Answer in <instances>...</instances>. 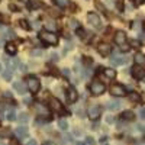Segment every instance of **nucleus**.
<instances>
[{"label":"nucleus","mask_w":145,"mask_h":145,"mask_svg":"<svg viewBox=\"0 0 145 145\" xmlns=\"http://www.w3.org/2000/svg\"><path fill=\"white\" fill-rule=\"evenodd\" d=\"M41 39L45 42V44H48V45H57L58 44V35L55 33V32H51V31H44V32H41Z\"/></svg>","instance_id":"obj_1"},{"label":"nucleus","mask_w":145,"mask_h":145,"mask_svg":"<svg viewBox=\"0 0 145 145\" xmlns=\"http://www.w3.org/2000/svg\"><path fill=\"white\" fill-rule=\"evenodd\" d=\"M26 86H28V89L32 93H36V91H39V89H41V81H39V78H36L35 76H29L26 78Z\"/></svg>","instance_id":"obj_2"},{"label":"nucleus","mask_w":145,"mask_h":145,"mask_svg":"<svg viewBox=\"0 0 145 145\" xmlns=\"http://www.w3.org/2000/svg\"><path fill=\"white\" fill-rule=\"evenodd\" d=\"M105 90H106V86H105L103 83H100V81H93V83L90 84V91H91V94H94V96L103 94Z\"/></svg>","instance_id":"obj_3"},{"label":"nucleus","mask_w":145,"mask_h":145,"mask_svg":"<svg viewBox=\"0 0 145 145\" xmlns=\"http://www.w3.org/2000/svg\"><path fill=\"white\" fill-rule=\"evenodd\" d=\"M87 20H89L90 25L94 26V28H100L102 26V20H100L99 15L94 13V12H89L87 13Z\"/></svg>","instance_id":"obj_4"},{"label":"nucleus","mask_w":145,"mask_h":145,"mask_svg":"<svg viewBox=\"0 0 145 145\" xmlns=\"http://www.w3.org/2000/svg\"><path fill=\"white\" fill-rule=\"evenodd\" d=\"M110 94L116 96V97H122V96L126 94V89L122 86V84H113L110 87Z\"/></svg>","instance_id":"obj_5"},{"label":"nucleus","mask_w":145,"mask_h":145,"mask_svg":"<svg viewBox=\"0 0 145 145\" xmlns=\"http://www.w3.org/2000/svg\"><path fill=\"white\" fill-rule=\"evenodd\" d=\"M100 113H102V107L99 105H93V106L89 107V116H90V119H93V120L97 119L100 116Z\"/></svg>","instance_id":"obj_6"},{"label":"nucleus","mask_w":145,"mask_h":145,"mask_svg":"<svg viewBox=\"0 0 145 145\" xmlns=\"http://www.w3.org/2000/svg\"><path fill=\"white\" fill-rule=\"evenodd\" d=\"M132 76H134V78L137 80H142L145 77V70L141 67V65H135V67H132Z\"/></svg>","instance_id":"obj_7"},{"label":"nucleus","mask_w":145,"mask_h":145,"mask_svg":"<svg viewBox=\"0 0 145 145\" xmlns=\"http://www.w3.org/2000/svg\"><path fill=\"white\" fill-rule=\"evenodd\" d=\"M35 110H36V113H38V116H42V118L50 115V109H48L45 105H42V103H36L35 105Z\"/></svg>","instance_id":"obj_8"},{"label":"nucleus","mask_w":145,"mask_h":145,"mask_svg":"<svg viewBox=\"0 0 145 145\" xmlns=\"http://www.w3.org/2000/svg\"><path fill=\"white\" fill-rule=\"evenodd\" d=\"M115 42L120 46V45H123V44H126V33L123 32V31H118L116 33H115Z\"/></svg>","instance_id":"obj_9"},{"label":"nucleus","mask_w":145,"mask_h":145,"mask_svg":"<svg viewBox=\"0 0 145 145\" xmlns=\"http://www.w3.org/2000/svg\"><path fill=\"white\" fill-rule=\"evenodd\" d=\"M97 51H99V54H100L102 57H106V55L110 54V51H112V46H110V45H107V44H99V46H97Z\"/></svg>","instance_id":"obj_10"},{"label":"nucleus","mask_w":145,"mask_h":145,"mask_svg":"<svg viewBox=\"0 0 145 145\" xmlns=\"http://www.w3.org/2000/svg\"><path fill=\"white\" fill-rule=\"evenodd\" d=\"M13 90L16 91V93H19V94H25L26 93V86H25V83L23 81H15L13 83Z\"/></svg>","instance_id":"obj_11"},{"label":"nucleus","mask_w":145,"mask_h":145,"mask_svg":"<svg viewBox=\"0 0 145 145\" xmlns=\"http://www.w3.org/2000/svg\"><path fill=\"white\" fill-rule=\"evenodd\" d=\"M77 99H78V94H77L76 89H74V87H70V89L67 90V100H68L70 103H74V102H77Z\"/></svg>","instance_id":"obj_12"},{"label":"nucleus","mask_w":145,"mask_h":145,"mask_svg":"<svg viewBox=\"0 0 145 145\" xmlns=\"http://www.w3.org/2000/svg\"><path fill=\"white\" fill-rule=\"evenodd\" d=\"M110 63H112L113 65H123V64L126 63V58H125V57H120V55H113V57L110 58Z\"/></svg>","instance_id":"obj_13"},{"label":"nucleus","mask_w":145,"mask_h":145,"mask_svg":"<svg viewBox=\"0 0 145 145\" xmlns=\"http://www.w3.org/2000/svg\"><path fill=\"white\" fill-rule=\"evenodd\" d=\"M48 102H50V107L52 109V110H55V112H59V110H61V103H59V100H58V99L51 97Z\"/></svg>","instance_id":"obj_14"},{"label":"nucleus","mask_w":145,"mask_h":145,"mask_svg":"<svg viewBox=\"0 0 145 145\" xmlns=\"http://www.w3.org/2000/svg\"><path fill=\"white\" fill-rule=\"evenodd\" d=\"M120 106H122V103L119 100H112V102L107 103V109H110V110H119Z\"/></svg>","instance_id":"obj_15"},{"label":"nucleus","mask_w":145,"mask_h":145,"mask_svg":"<svg viewBox=\"0 0 145 145\" xmlns=\"http://www.w3.org/2000/svg\"><path fill=\"white\" fill-rule=\"evenodd\" d=\"M129 100H131V102H134V103H141V94L137 93V91L129 93Z\"/></svg>","instance_id":"obj_16"},{"label":"nucleus","mask_w":145,"mask_h":145,"mask_svg":"<svg viewBox=\"0 0 145 145\" xmlns=\"http://www.w3.org/2000/svg\"><path fill=\"white\" fill-rule=\"evenodd\" d=\"M94 6H96V9H97L99 12H102V13H107V9H106V6L100 2V0H94Z\"/></svg>","instance_id":"obj_17"},{"label":"nucleus","mask_w":145,"mask_h":145,"mask_svg":"<svg viewBox=\"0 0 145 145\" xmlns=\"http://www.w3.org/2000/svg\"><path fill=\"white\" fill-rule=\"evenodd\" d=\"M28 3H29L31 9H39V7H42V2H41V0H28Z\"/></svg>","instance_id":"obj_18"},{"label":"nucleus","mask_w":145,"mask_h":145,"mask_svg":"<svg viewBox=\"0 0 145 145\" xmlns=\"http://www.w3.org/2000/svg\"><path fill=\"white\" fill-rule=\"evenodd\" d=\"M16 51H18V48H16V45H15V44H7V45H6V52H7V54L15 55V54H16Z\"/></svg>","instance_id":"obj_19"},{"label":"nucleus","mask_w":145,"mask_h":145,"mask_svg":"<svg viewBox=\"0 0 145 145\" xmlns=\"http://www.w3.org/2000/svg\"><path fill=\"white\" fill-rule=\"evenodd\" d=\"M122 119L123 120H134L135 119V115H134V112H131V110H125L122 113Z\"/></svg>","instance_id":"obj_20"},{"label":"nucleus","mask_w":145,"mask_h":145,"mask_svg":"<svg viewBox=\"0 0 145 145\" xmlns=\"http://www.w3.org/2000/svg\"><path fill=\"white\" fill-rule=\"evenodd\" d=\"M103 72H105V76H106L107 78H110V80H113V78L116 77V71L112 70V68H106V70H103Z\"/></svg>","instance_id":"obj_21"},{"label":"nucleus","mask_w":145,"mask_h":145,"mask_svg":"<svg viewBox=\"0 0 145 145\" xmlns=\"http://www.w3.org/2000/svg\"><path fill=\"white\" fill-rule=\"evenodd\" d=\"M16 135H19V137H26V135H28V128H26V126H19V128H16Z\"/></svg>","instance_id":"obj_22"},{"label":"nucleus","mask_w":145,"mask_h":145,"mask_svg":"<svg viewBox=\"0 0 145 145\" xmlns=\"http://www.w3.org/2000/svg\"><path fill=\"white\" fill-rule=\"evenodd\" d=\"M58 128L61 129V131H67L68 129V122L65 119H59L58 120Z\"/></svg>","instance_id":"obj_23"},{"label":"nucleus","mask_w":145,"mask_h":145,"mask_svg":"<svg viewBox=\"0 0 145 145\" xmlns=\"http://www.w3.org/2000/svg\"><path fill=\"white\" fill-rule=\"evenodd\" d=\"M77 35H78V38H81V39H87V35H89V33L84 31L83 28L78 26V28H77Z\"/></svg>","instance_id":"obj_24"},{"label":"nucleus","mask_w":145,"mask_h":145,"mask_svg":"<svg viewBox=\"0 0 145 145\" xmlns=\"http://www.w3.org/2000/svg\"><path fill=\"white\" fill-rule=\"evenodd\" d=\"M46 29H48V31H51V32H55V31H57L55 22H54V20H48V22H46Z\"/></svg>","instance_id":"obj_25"},{"label":"nucleus","mask_w":145,"mask_h":145,"mask_svg":"<svg viewBox=\"0 0 145 145\" xmlns=\"http://www.w3.org/2000/svg\"><path fill=\"white\" fill-rule=\"evenodd\" d=\"M19 122H22V123H26L28 122V120H29V116H28V113H25V112H23V113H20L19 115Z\"/></svg>","instance_id":"obj_26"},{"label":"nucleus","mask_w":145,"mask_h":145,"mask_svg":"<svg viewBox=\"0 0 145 145\" xmlns=\"http://www.w3.org/2000/svg\"><path fill=\"white\" fill-rule=\"evenodd\" d=\"M135 63H137L138 65H141L142 63H145V57H144L142 54H137V55H135Z\"/></svg>","instance_id":"obj_27"},{"label":"nucleus","mask_w":145,"mask_h":145,"mask_svg":"<svg viewBox=\"0 0 145 145\" xmlns=\"http://www.w3.org/2000/svg\"><path fill=\"white\" fill-rule=\"evenodd\" d=\"M2 76H3V78H5V80H7V81H10V80H12V74H10V71H3V74H2Z\"/></svg>","instance_id":"obj_28"},{"label":"nucleus","mask_w":145,"mask_h":145,"mask_svg":"<svg viewBox=\"0 0 145 145\" xmlns=\"http://www.w3.org/2000/svg\"><path fill=\"white\" fill-rule=\"evenodd\" d=\"M31 55H32V57H41V55H42V51H39V50H32V51H31Z\"/></svg>","instance_id":"obj_29"},{"label":"nucleus","mask_w":145,"mask_h":145,"mask_svg":"<svg viewBox=\"0 0 145 145\" xmlns=\"http://www.w3.org/2000/svg\"><path fill=\"white\" fill-rule=\"evenodd\" d=\"M20 28H23V29H26V31H28L31 26L28 25V22H26V20H20Z\"/></svg>","instance_id":"obj_30"},{"label":"nucleus","mask_w":145,"mask_h":145,"mask_svg":"<svg viewBox=\"0 0 145 145\" xmlns=\"http://www.w3.org/2000/svg\"><path fill=\"white\" fill-rule=\"evenodd\" d=\"M7 119H9V120H15V119H16L15 112H9V113H7Z\"/></svg>","instance_id":"obj_31"},{"label":"nucleus","mask_w":145,"mask_h":145,"mask_svg":"<svg viewBox=\"0 0 145 145\" xmlns=\"http://www.w3.org/2000/svg\"><path fill=\"white\" fill-rule=\"evenodd\" d=\"M70 26L74 28V29H77V28H78V22H77V20H71V22H70Z\"/></svg>","instance_id":"obj_32"},{"label":"nucleus","mask_w":145,"mask_h":145,"mask_svg":"<svg viewBox=\"0 0 145 145\" xmlns=\"http://www.w3.org/2000/svg\"><path fill=\"white\" fill-rule=\"evenodd\" d=\"M9 9H10V10H15V12H19V7H18L16 5H13V3L9 5Z\"/></svg>","instance_id":"obj_33"},{"label":"nucleus","mask_w":145,"mask_h":145,"mask_svg":"<svg viewBox=\"0 0 145 145\" xmlns=\"http://www.w3.org/2000/svg\"><path fill=\"white\" fill-rule=\"evenodd\" d=\"M25 145H38V142H36V139H29Z\"/></svg>","instance_id":"obj_34"},{"label":"nucleus","mask_w":145,"mask_h":145,"mask_svg":"<svg viewBox=\"0 0 145 145\" xmlns=\"http://www.w3.org/2000/svg\"><path fill=\"white\" fill-rule=\"evenodd\" d=\"M120 50H122V51H129V45H128V44L120 45Z\"/></svg>","instance_id":"obj_35"},{"label":"nucleus","mask_w":145,"mask_h":145,"mask_svg":"<svg viewBox=\"0 0 145 145\" xmlns=\"http://www.w3.org/2000/svg\"><path fill=\"white\" fill-rule=\"evenodd\" d=\"M57 59H58V54H51V61H57Z\"/></svg>","instance_id":"obj_36"},{"label":"nucleus","mask_w":145,"mask_h":145,"mask_svg":"<svg viewBox=\"0 0 145 145\" xmlns=\"http://www.w3.org/2000/svg\"><path fill=\"white\" fill-rule=\"evenodd\" d=\"M118 7H119V10H123V3H122V0H119V3H118Z\"/></svg>","instance_id":"obj_37"},{"label":"nucleus","mask_w":145,"mask_h":145,"mask_svg":"<svg viewBox=\"0 0 145 145\" xmlns=\"http://www.w3.org/2000/svg\"><path fill=\"white\" fill-rule=\"evenodd\" d=\"M106 122H107V123H112V122H113V118H112V116H107V118H106Z\"/></svg>","instance_id":"obj_38"},{"label":"nucleus","mask_w":145,"mask_h":145,"mask_svg":"<svg viewBox=\"0 0 145 145\" xmlns=\"http://www.w3.org/2000/svg\"><path fill=\"white\" fill-rule=\"evenodd\" d=\"M139 115H141V118H142V119H145V109H141Z\"/></svg>","instance_id":"obj_39"},{"label":"nucleus","mask_w":145,"mask_h":145,"mask_svg":"<svg viewBox=\"0 0 145 145\" xmlns=\"http://www.w3.org/2000/svg\"><path fill=\"white\" fill-rule=\"evenodd\" d=\"M135 3L139 6V5H144V3H145V0H135Z\"/></svg>","instance_id":"obj_40"},{"label":"nucleus","mask_w":145,"mask_h":145,"mask_svg":"<svg viewBox=\"0 0 145 145\" xmlns=\"http://www.w3.org/2000/svg\"><path fill=\"white\" fill-rule=\"evenodd\" d=\"M20 70H22V71H26V70H28V67H26L25 64H20Z\"/></svg>","instance_id":"obj_41"},{"label":"nucleus","mask_w":145,"mask_h":145,"mask_svg":"<svg viewBox=\"0 0 145 145\" xmlns=\"http://www.w3.org/2000/svg\"><path fill=\"white\" fill-rule=\"evenodd\" d=\"M132 45H134L135 48H138V46H139V42H138V41H132Z\"/></svg>","instance_id":"obj_42"},{"label":"nucleus","mask_w":145,"mask_h":145,"mask_svg":"<svg viewBox=\"0 0 145 145\" xmlns=\"http://www.w3.org/2000/svg\"><path fill=\"white\" fill-rule=\"evenodd\" d=\"M87 142H89L90 145H93V144H94V141H93V138H87Z\"/></svg>","instance_id":"obj_43"},{"label":"nucleus","mask_w":145,"mask_h":145,"mask_svg":"<svg viewBox=\"0 0 145 145\" xmlns=\"http://www.w3.org/2000/svg\"><path fill=\"white\" fill-rule=\"evenodd\" d=\"M10 96H12L10 91H5V97H10Z\"/></svg>","instance_id":"obj_44"},{"label":"nucleus","mask_w":145,"mask_h":145,"mask_svg":"<svg viewBox=\"0 0 145 145\" xmlns=\"http://www.w3.org/2000/svg\"><path fill=\"white\" fill-rule=\"evenodd\" d=\"M10 145H20V144H19L18 141H12V142H10Z\"/></svg>","instance_id":"obj_45"},{"label":"nucleus","mask_w":145,"mask_h":145,"mask_svg":"<svg viewBox=\"0 0 145 145\" xmlns=\"http://www.w3.org/2000/svg\"><path fill=\"white\" fill-rule=\"evenodd\" d=\"M76 145H86L84 142H76Z\"/></svg>","instance_id":"obj_46"},{"label":"nucleus","mask_w":145,"mask_h":145,"mask_svg":"<svg viewBox=\"0 0 145 145\" xmlns=\"http://www.w3.org/2000/svg\"><path fill=\"white\" fill-rule=\"evenodd\" d=\"M2 44H3V41H2V39H0V46H2Z\"/></svg>","instance_id":"obj_47"},{"label":"nucleus","mask_w":145,"mask_h":145,"mask_svg":"<svg viewBox=\"0 0 145 145\" xmlns=\"http://www.w3.org/2000/svg\"><path fill=\"white\" fill-rule=\"evenodd\" d=\"M22 2H28V0H22Z\"/></svg>","instance_id":"obj_48"},{"label":"nucleus","mask_w":145,"mask_h":145,"mask_svg":"<svg viewBox=\"0 0 145 145\" xmlns=\"http://www.w3.org/2000/svg\"><path fill=\"white\" fill-rule=\"evenodd\" d=\"M0 71H2V65H0Z\"/></svg>","instance_id":"obj_49"},{"label":"nucleus","mask_w":145,"mask_h":145,"mask_svg":"<svg viewBox=\"0 0 145 145\" xmlns=\"http://www.w3.org/2000/svg\"><path fill=\"white\" fill-rule=\"evenodd\" d=\"M45 145H48V144H45Z\"/></svg>","instance_id":"obj_50"}]
</instances>
